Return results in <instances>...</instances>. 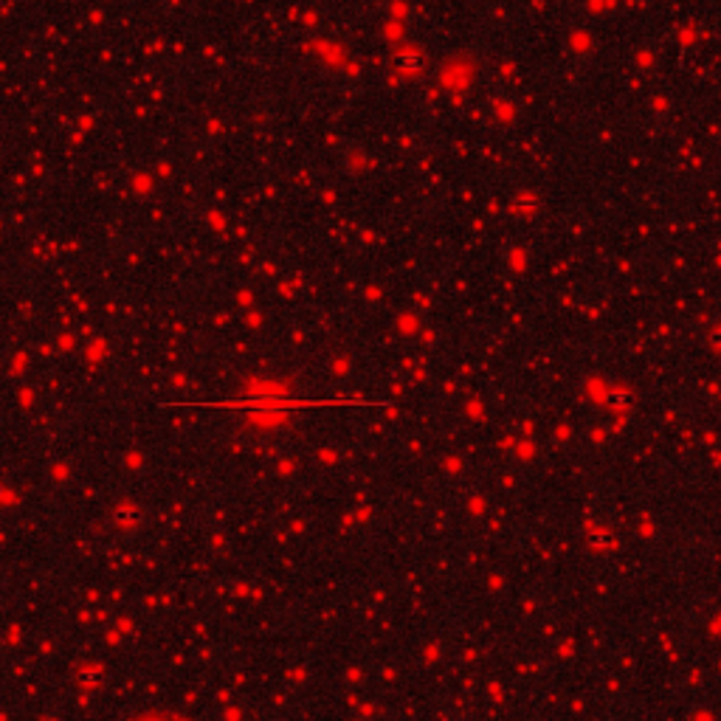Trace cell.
I'll use <instances>...</instances> for the list:
<instances>
[{
    "mask_svg": "<svg viewBox=\"0 0 721 721\" xmlns=\"http://www.w3.org/2000/svg\"><path fill=\"white\" fill-rule=\"evenodd\" d=\"M710 344H713L715 352H721V327H715L713 333H710Z\"/></svg>",
    "mask_w": 721,
    "mask_h": 721,
    "instance_id": "obj_1",
    "label": "cell"
}]
</instances>
